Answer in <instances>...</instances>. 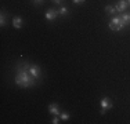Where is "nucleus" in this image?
<instances>
[{"instance_id": "1", "label": "nucleus", "mask_w": 130, "mask_h": 124, "mask_svg": "<svg viewBox=\"0 0 130 124\" xmlns=\"http://www.w3.org/2000/svg\"><path fill=\"white\" fill-rule=\"evenodd\" d=\"M15 84L28 88V87H33L36 84V79L32 77V74L29 73V65H21L17 70V76H15Z\"/></svg>"}, {"instance_id": "2", "label": "nucleus", "mask_w": 130, "mask_h": 124, "mask_svg": "<svg viewBox=\"0 0 130 124\" xmlns=\"http://www.w3.org/2000/svg\"><path fill=\"white\" fill-rule=\"evenodd\" d=\"M125 26L126 25L123 24V21L120 19V17H113L112 19H111V22H109V28L112 30H122Z\"/></svg>"}, {"instance_id": "3", "label": "nucleus", "mask_w": 130, "mask_h": 124, "mask_svg": "<svg viewBox=\"0 0 130 124\" xmlns=\"http://www.w3.org/2000/svg\"><path fill=\"white\" fill-rule=\"evenodd\" d=\"M100 105H101V114H104L107 110H109L112 108V101L109 98H103L100 101Z\"/></svg>"}, {"instance_id": "4", "label": "nucleus", "mask_w": 130, "mask_h": 124, "mask_svg": "<svg viewBox=\"0 0 130 124\" xmlns=\"http://www.w3.org/2000/svg\"><path fill=\"white\" fill-rule=\"evenodd\" d=\"M29 73L32 74V77H35L38 80L40 77V68L38 65H29Z\"/></svg>"}, {"instance_id": "5", "label": "nucleus", "mask_w": 130, "mask_h": 124, "mask_svg": "<svg viewBox=\"0 0 130 124\" xmlns=\"http://www.w3.org/2000/svg\"><path fill=\"white\" fill-rule=\"evenodd\" d=\"M127 6H129V3L126 2V0H119V2L116 3V6H115V8H116V11H119V12H123L127 8Z\"/></svg>"}, {"instance_id": "6", "label": "nucleus", "mask_w": 130, "mask_h": 124, "mask_svg": "<svg viewBox=\"0 0 130 124\" xmlns=\"http://www.w3.org/2000/svg\"><path fill=\"white\" fill-rule=\"evenodd\" d=\"M57 15H58V11L54 10V8H50V10H47V12H46V19L54 21L55 18H57Z\"/></svg>"}, {"instance_id": "7", "label": "nucleus", "mask_w": 130, "mask_h": 124, "mask_svg": "<svg viewBox=\"0 0 130 124\" xmlns=\"http://www.w3.org/2000/svg\"><path fill=\"white\" fill-rule=\"evenodd\" d=\"M48 112H50L51 114H60V108H58V105L57 104H50L48 105Z\"/></svg>"}, {"instance_id": "8", "label": "nucleus", "mask_w": 130, "mask_h": 124, "mask_svg": "<svg viewBox=\"0 0 130 124\" xmlns=\"http://www.w3.org/2000/svg\"><path fill=\"white\" fill-rule=\"evenodd\" d=\"M13 25H14V28L20 29V28L22 26V18L21 17H14L13 18Z\"/></svg>"}, {"instance_id": "9", "label": "nucleus", "mask_w": 130, "mask_h": 124, "mask_svg": "<svg viewBox=\"0 0 130 124\" xmlns=\"http://www.w3.org/2000/svg\"><path fill=\"white\" fill-rule=\"evenodd\" d=\"M105 12H107L108 15H113L116 12L115 6H105Z\"/></svg>"}, {"instance_id": "10", "label": "nucleus", "mask_w": 130, "mask_h": 124, "mask_svg": "<svg viewBox=\"0 0 130 124\" xmlns=\"http://www.w3.org/2000/svg\"><path fill=\"white\" fill-rule=\"evenodd\" d=\"M120 19L123 21L125 25H130V14H125V12H123V14L120 15Z\"/></svg>"}, {"instance_id": "11", "label": "nucleus", "mask_w": 130, "mask_h": 124, "mask_svg": "<svg viewBox=\"0 0 130 124\" xmlns=\"http://www.w3.org/2000/svg\"><path fill=\"white\" fill-rule=\"evenodd\" d=\"M58 14H60V15H67L68 14V8L65 7V6H64V7H61L60 10H58Z\"/></svg>"}, {"instance_id": "12", "label": "nucleus", "mask_w": 130, "mask_h": 124, "mask_svg": "<svg viewBox=\"0 0 130 124\" xmlns=\"http://www.w3.org/2000/svg\"><path fill=\"white\" fill-rule=\"evenodd\" d=\"M60 117H61V120H62V121H67V120L69 119V114L64 112V113H61V114H60Z\"/></svg>"}, {"instance_id": "13", "label": "nucleus", "mask_w": 130, "mask_h": 124, "mask_svg": "<svg viewBox=\"0 0 130 124\" xmlns=\"http://www.w3.org/2000/svg\"><path fill=\"white\" fill-rule=\"evenodd\" d=\"M6 24V17H4V12H2V17H0V25H4Z\"/></svg>"}, {"instance_id": "14", "label": "nucleus", "mask_w": 130, "mask_h": 124, "mask_svg": "<svg viewBox=\"0 0 130 124\" xmlns=\"http://www.w3.org/2000/svg\"><path fill=\"white\" fill-rule=\"evenodd\" d=\"M73 3H75V4H82V3H85L86 0H72Z\"/></svg>"}, {"instance_id": "15", "label": "nucleus", "mask_w": 130, "mask_h": 124, "mask_svg": "<svg viewBox=\"0 0 130 124\" xmlns=\"http://www.w3.org/2000/svg\"><path fill=\"white\" fill-rule=\"evenodd\" d=\"M51 123H53V124H58V123H60V120H58V117H54Z\"/></svg>"}, {"instance_id": "16", "label": "nucleus", "mask_w": 130, "mask_h": 124, "mask_svg": "<svg viewBox=\"0 0 130 124\" xmlns=\"http://www.w3.org/2000/svg\"><path fill=\"white\" fill-rule=\"evenodd\" d=\"M53 2H54V3H55V4H60V3H61V2H62V0H53Z\"/></svg>"}, {"instance_id": "17", "label": "nucleus", "mask_w": 130, "mask_h": 124, "mask_svg": "<svg viewBox=\"0 0 130 124\" xmlns=\"http://www.w3.org/2000/svg\"><path fill=\"white\" fill-rule=\"evenodd\" d=\"M35 3H38V4H39V3H43V0H35Z\"/></svg>"}, {"instance_id": "18", "label": "nucleus", "mask_w": 130, "mask_h": 124, "mask_svg": "<svg viewBox=\"0 0 130 124\" xmlns=\"http://www.w3.org/2000/svg\"><path fill=\"white\" fill-rule=\"evenodd\" d=\"M127 3H129V4H130V0H129V2H127Z\"/></svg>"}]
</instances>
